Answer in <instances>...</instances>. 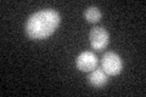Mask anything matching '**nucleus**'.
Returning <instances> with one entry per match:
<instances>
[{"label": "nucleus", "mask_w": 146, "mask_h": 97, "mask_svg": "<svg viewBox=\"0 0 146 97\" xmlns=\"http://www.w3.org/2000/svg\"><path fill=\"white\" fill-rule=\"evenodd\" d=\"M107 74L102 71V68H96L90 72L88 80L94 87H102L107 82Z\"/></svg>", "instance_id": "39448f33"}, {"label": "nucleus", "mask_w": 146, "mask_h": 97, "mask_svg": "<svg viewBox=\"0 0 146 97\" xmlns=\"http://www.w3.org/2000/svg\"><path fill=\"white\" fill-rule=\"evenodd\" d=\"M101 68L107 75H118L123 69L122 58L113 51L104 53L101 59Z\"/></svg>", "instance_id": "f03ea898"}, {"label": "nucleus", "mask_w": 146, "mask_h": 97, "mask_svg": "<svg viewBox=\"0 0 146 97\" xmlns=\"http://www.w3.org/2000/svg\"><path fill=\"white\" fill-rule=\"evenodd\" d=\"M90 39V46L96 51H101L107 46L110 41V34L108 32L102 28V27H95L90 30L89 34Z\"/></svg>", "instance_id": "7ed1b4c3"}, {"label": "nucleus", "mask_w": 146, "mask_h": 97, "mask_svg": "<svg viewBox=\"0 0 146 97\" xmlns=\"http://www.w3.org/2000/svg\"><path fill=\"white\" fill-rule=\"evenodd\" d=\"M76 66L80 72H91L98 66V57L93 51H83L77 57Z\"/></svg>", "instance_id": "20e7f679"}, {"label": "nucleus", "mask_w": 146, "mask_h": 97, "mask_svg": "<svg viewBox=\"0 0 146 97\" xmlns=\"http://www.w3.org/2000/svg\"><path fill=\"white\" fill-rule=\"evenodd\" d=\"M60 24V15L52 9H44L33 13L26 23V32L32 39L42 40L56 32Z\"/></svg>", "instance_id": "f257e3e1"}, {"label": "nucleus", "mask_w": 146, "mask_h": 97, "mask_svg": "<svg viewBox=\"0 0 146 97\" xmlns=\"http://www.w3.org/2000/svg\"><path fill=\"white\" fill-rule=\"evenodd\" d=\"M101 16H102V13L96 6H89L84 11V17H85L86 22H89V23L99 22L100 20H101Z\"/></svg>", "instance_id": "423d86ee"}]
</instances>
